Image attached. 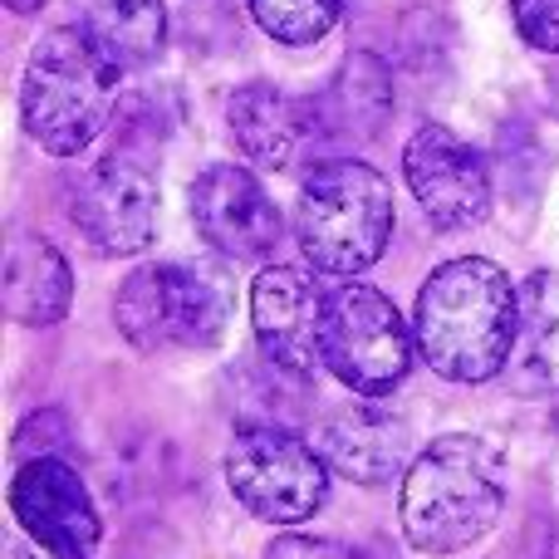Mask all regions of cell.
<instances>
[{
	"label": "cell",
	"instance_id": "6da1fadb",
	"mask_svg": "<svg viewBox=\"0 0 559 559\" xmlns=\"http://www.w3.org/2000/svg\"><path fill=\"white\" fill-rule=\"evenodd\" d=\"M515 334H521V285H511L496 261L481 255L447 261L417 289V354L447 383H486L506 373Z\"/></svg>",
	"mask_w": 559,
	"mask_h": 559
},
{
	"label": "cell",
	"instance_id": "7a4b0ae2",
	"mask_svg": "<svg viewBox=\"0 0 559 559\" xmlns=\"http://www.w3.org/2000/svg\"><path fill=\"white\" fill-rule=\"evenodd\" d=\"M506 511V456L486 437L452 432L413 456L403 472L397 521L413 550L456 555L496 531Z\"/></svg>",
	"mask_w": 559,
	"mask_h": 559
},
{
	"label": "cell",
	"instance_id": "3957f363",
	"mask_svg": "<svg viewBox=\"0 0 559 559\" xmlns=\"http://www.w3.org/2000/svg\"><path fill=\"white\" fill-rule=\"evenodd\" d=\"M118 74H123V64H114L79 25L39 35V45L29 49L25 79H20L25 133L45 153L79 157L114 118Z\"/></svg>",
	"mask_w": 559,
	"mask_h": 559
},
{
	"label": "cell",
	"instance_id": "277c9868",
	"mask_svg": "<svg viewBox=\"0 0 559 559\" xmlns=\"http://www.w3.org/2000/svg\"><path fill=\"white\" fill-rule=\"evenodd\" d=\"M295 236L314 271H368L393 241V182L358 157H329L299 182Z\"/></svg>",
	"mask_w": 559,
	"mask_h": 559
},
{
	"label": "cell",
	"instance_id": "5b68a950",
	"mask_svg": "<svg viewBox=\"0 0 559 559\" xmlns=\"http://www.w3.org/2000/svg\"><path fill=\"white\" fill-rule=\"evenodd\" d=\"M114 319L123 338L143 354H173V348H212L226 334L231 299L222 280L202 265L163 261L143 265L123 280L114 299Z\"/></svg>",
	"mask_w": 559,
	"mask_h": 559
},
{
	"label": "cell",
	"instance_id": "8992f818",
	"mask_svg": "<svg viewBox=\"0 0 559 559\" xmlns=\"http://www.w3.org/2000/svg\"><path fill=\"white\" fill-rule=\"evenodd\" d=\"M324 368L358 397H383L407 378L417 354L413 324H403L397 305L373 285H334L319 334Z\"/></svg>",
	"mask_w": 559,
	"mask_h": 559
},
{
	"label": "cell",
	"instance_id": "52a82bcc",
	"mask_svg": "<svg viewBox=\"0 0 559 559\" xmlns=\"http://www.w3.org/2000/svg\"><path fill=\"white\" fill-rule=\"evenodd\" d=\"M226 486L255 521L299 525L329 501V462L289 427L246 423L226 452Z\"/></svg>",
	"mask_w": 559,
	"mask_h": 559
},
{
	"label": "cell",
	"instance_id": "ba28073f",
	"mask_svg": "<svg viewBox=\"0 0 559 559\" xmlns=\"http://www.w3.org/2000/svg\"><path fill=\"white\" fill-rule=\"evenodd\" d=\"M403 177L417 206L442 231H466L491 212V173L466 138L442 123H423L403 147Z\"/></svg>",
	"mask_w": 559,
	"mask_h": 559
},
{
	"label": "cell",
	"instance_id": "9c48e42d",
	"mask_svg": "<svg viewBox=\"0 0 559 559\" xmlns=\"http://www.w3.org/2000/svg\"><path fill=\"white\" fill-rule=\"evenodd\" d=\"M74 226L98 255H138L157 231V177L143 157L108 153L74 192Z\"/></svg>",
	"mask_w": 559,
	"mask_h": 559
},
{
	"label": "cell",
	"instance_id": "30bf717a",
	"mask_svg": "<svg viewBox=\"0 0 559 559\" xmlns=\"http://www.w3.org/2000/svg\"><path fill=\"white\" fill-rule=\"evenodd\" d=\"M10 511L55 559H98V525L94 496L84 476L59 456H35L10 481Z\"/></svg>",
	"mask_w": 559,
	"mask_h": 559
},
{
	"label": "cell",
	"instance_id": "8fae6325",
	"mask_svg": "<svg viewBox=\"0 0 559 559\" xmlns=\"http://www.w3.org/2000/svg\"><path fill=\"white\" fill-rule=\"evenodd\" d=\"M329 289L299 265H271L251 285V324L255 344L280 373L314 378L324 368L319 334H324Z\"/></svg>",
	"mask_w": 559,
	"mask_h": 559
},
{
	"label": "cell",
	"instance_id": "7c38bea8",
	"mask_svg": "<svg viewBox=\"0 0 559 559\" xmlns=\"http://www.w3.org/2000/svg\"><path fill=\"white\" fill-rule=\"evenodd\" d=\"M192 222L206 246H216L231 261H265L280 246V212L255 173L236 163L206 167L192 182Z\"/></svg>",
	"mask_w": 559,
	"mask_h": 559
},
{
	"label": "cell",
	"instance_id": "4fadbf2b",
	"mask_svg": "<svg viewBox=\"0 0 559 559\" xmlns=\"http://www.w3.org/2000/svg\"><path fill=\"white\" fill-rule=\"evenodd\" d=\"M314 447L329 472L358 486H383L413 466V427L378 403H344L324 413V423L314 427Z\"/></svg>",
	"mask_w": 559,
	"mask_h": 559
},
{
	"label": "cell",
	"instance_id": "5bb4252c",
	"mask_svg": "<svg viewBox=\"0 0 559 559\" xmlns=\"http://www.w3.org/2000/svg\"><path fill=\"white\" fill-rule=\"evenodd\" d=\"M226 123L231 138L255 167H289L299 157V147L314 138V108L299 104V98L280 94L275 84H246L231 94L226 104Z\"/></svg>",
	"mask_w": 559,
	"mask_h": 559
},
{
	"label": "cell",
	"instance_id": "9a60e30c",
	"mask_svg": "<svg viewBox=\"0 0 559 559\" xmlns=\"http://www.w3.org/2000/svg\"><path fill=\"white\" fill-rule=\"evenodd\" d=\"M0 295H5V314L15 324L49 329L69 314L74 299V275L69 261L35 231H15L5 246V275H0Z\"/></svg>",
	"mask_w": 559,
	"mask_h": 559
},
{
	"label": "cell",
	"instance_id": "2e32d148",
	"mask_svg": "<svg viewBox=\"0 0 559 559\" xmlns=\"http://www.w3.org/2000/svg\"><path fill=\"white\" fill-rule=\"evenodd\" d=\"M511 383L521 393H559V271H535L521 285Z\"/></svg>",
	"mask_w": 559,
	"mask_h": 559
},
{
	"label": "cell",
	"instance_id": "e0dca14e",
	"mask_svg": "<svg viewBox=\"0 0 559 559\" xmlns=\"http://www.w3.org/2000/svg\"><path fill=\"white\" fill-rule=\"evenodd\" d=\"M74 20L114 64L138 69L163 55L167 10L163 0H69Z\"/></svg>",
	"mask_w": 559,
	"mask_h": 559
},
{
	"label": "cell",
	"instance_id": "ac0fdd59",
	"mask_svg": "<svg viewBox=\"0 0 559 559\" xmlns=\"http://www.w3.org/2000/svg\"><path fill=\"white\" fill-rule=\"evenodd\" d=\"M309 108H314V123L329 138H373L393 114V79L373 55H354L344 59L324 98Z\"/></svg>",
	"mask_w": 559,
	"mask_h": 559
},
{
	"label": "cell",
	"instance_id": "d6986e66",
	"mask_svg": "<svg viewBox=\"0 0 559 559\" xmlns=\"http://www.w3.org/2000/svg\"><path fill=\"white\" fill-rule=\"evenodd\" d=\"M251 15L280 45H314L334 29L338 0H251Z\"/></svg>",
	"mask_w": 559,
	"mask_h": 559
},
{
	"label": "cell",
	"instance_id": "ffe728a7",
	"mask_svg": "<svg viewBox=\"0 0 559 559\" xmlns=\"http://www.w3.org/2000/svg\"><path fill=\"white\" fill-rule=\"evenodd\" d=\"M511 15L525 45L559 55V0H511Z\"/></svg>",
	"mask_w": 559,
	"mask_h": 559
},
{
	"label": "cell",
	"instance_id": "44dd1931",
	"mask_svg": "<svg viewBox=\"0 0 559 559\" xmlns=\"http://www.w3.org/2000/svg\"><path fill=\"white\" fill-rule=\"evenodd\" d=\"M265 559H358V555L344 550L338 540H319V535H280L265 550Z\"/></svg>",
	"mask_w": 559,
	"mask_h": 559
},
{
	"label": "cell",
	"instance_id": "7402d4cb",
	"mask_svg": "<svg viewBox=\"0 0 559 559\" xmlns=\"http://www.w3.org/2000/svg\"><path fill=\"white\" fill-rule=\"evenodd\" d=\"M5 5H10V10H15V15H35V10H39V5H45V0H5Z\"/></svg>",
	"mask_w": 559,
	"mask_h": 559
},
{
	"label": "cell",
	"instance_id": "603a6c76",
	"mask_svg": "<svg viewBox=\"0 0 559 559\" xmlns=\"http://www.w3.org/2000/svg\"><path fill=\"white\" fill-rule=\"evenodd\" d=\"M5 559H29V550L20 540H5Z\"/></svg>",
	"mask_w": 559,
	"mask_h": 559
}]
</instances>
